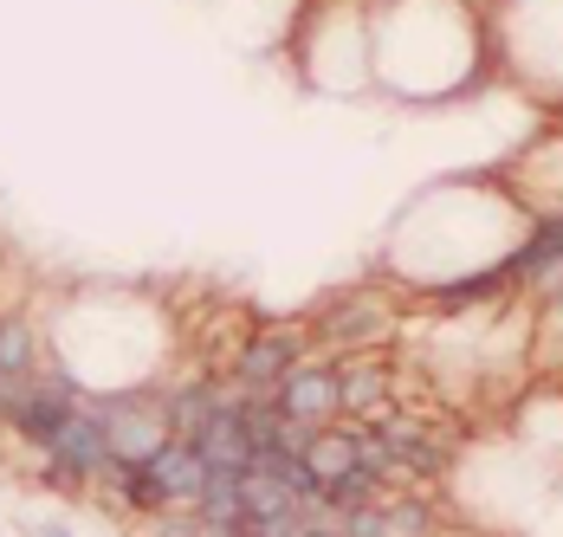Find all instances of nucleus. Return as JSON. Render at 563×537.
<instances>
[{
    "label": "nucleus",
    "instance_id": "obj_1",
    "mask_svg": "<svg viewBox=\"0 0 563 537\" xmlns=\"http://www.w3.org/2000/svg\"><path fill=\"white\" fill-rule=\"evenodd\" d=\"M311 343H324V357H356V350H383L395 337V305L383 285H343L331 298H318L311 311Z\"/></svg>",
    "mask_w": 563,
    "mask_h": 537
},
{
    "label": "nucleus",
    "instance_id": "obj_2",
    "mask_svg": "<svg viewBox=\"0 0 563 537\" xmlns=\"http://www.w3.org/2000/svg\"><path fill=\"white\" fill-rule=\"evenodd\" d=\"M305 357H311V330H305V324H253V330L233 343L221 382L233 388V395L273 402L279 382L291 376V363H305Z\"/></svg>",
    "mask_w": 563,
    "mask_h": 537
},
{
    "label": "nucleus",
    "instance_id": "obj_3",
    "mask_svg": "<svg viewBox=\"0 0 563 537\" xmlns=\"http://www.w3.org/2000/svg\"><path fill=\"white\" fill-rule=\"evenodd\" d=\"M117 453H111V434L98 421V408L91 402H78V415L58 428V440L40 453V467H33V480L53 485V492H104L111 480Z\"/></svg>",
    "mask_w": 563,
    "mask_h": 537
},
{
    "label": "nucleus",
    "instance_id": "obj_4",
    "mask_svg": "<svg viewBox=\"0 0 563 537\" xmlns=\"http://www.w3.org/2000/svg\"><path fill=\"white\" fill-rule=\"evenodd\" d=\"M85 402L98 408L117 460H150L175 440L169 408H163V382H130V388H104V395H85Z\"/></svg>",
    "mask_w": 563,
    "mask_h": 537
},
{
    "label": "nucleus",
    "instance_id": "obj_5",
    "mask_svg": "<svg viewBox=\"0 0 563 537\" xmlns=\"http://www.w3.org/2000/svg\"><path fill=\"white\" fill-rule=\"evenodd\" d=\"M338 363V408L343 421H383L401 408V388L383 350H356V357H331Z\"/></svg>",
    "mask_w": 563,
    "mask_h": 537
},
{
    "label": "nucleus",
    "instance_id": "obj_6",
    "mask_svg": "<svg viewBox=\"0 0 563 537\" xmlns=\"http://www.w3.org/2000/svg\"><path fill=\"white\" fill-rule=\"evenodd\" d=\"M273 408H279L285 421H298V428H331L343 421L338 408V363L331 357H305V363H291V376L279 382V395H273Z\"/></svg>",
    "mask_w": 563,
    "mask_h": 537
},
{
    "label": "nucleus",
    "instance_id": "obj_7",
    "mask_svg": "<svg viewBox=\"0 0 563 537\" xmlns=\"http://www.w3.org/2000/svg\"><path fill=\"white\" fill-rule=\"evenodd\" d=\"M511 292H538V285H551L563 272V215H531V227L518 233V246H511L506 260H499Z\"/></svg>",
    "mask_w": 563,
    "mask_h": 537
},
{
    "label": "nucleus",
    "instance_id": "obj_8",
    "mask_svg": "<svg viewBox=\"0 0 563 537\" xmlns=\"http://www.w3.org/2000/svg\"><path fill=\"white\" fill-rule=\"evenodd\" d=\"M104 498H111L117 512H130V518H156L169 505V492H163L150 460H117L111 480H104Z\"/></svg>",
    "mask_w": 563,
    "mask_h": 537
},
{
    "label": "nucleus",
    "instance_id": "obj_9",
    "mask_svg": "<svg viewBox=\"0 0 563 537\" xmlns=\"http://www.w3.org/2000/svg\"><path fill=\"white\" fill-rule=\"evenodd\" d=\"M150 467H156V480L169 492V505H195L201 485H208V460H201L188 440H169L163 453H150Z\"/></svg>",
    "mask_w": 563,
    "mask_h": 537
},
{
    "label": "nucleus",
    "instance_id": "obj_10",
    "mask_svg": "<svg viewBox=\"0 0 563 537\" xmlns=\"http://www.w3.org/2000/svg\"><path fill=\"white\" fill-rule=\"evenodd\" d=\"M383 492H389V480L356 460V467H343L338 480H324V512H338V518L343 512H363V505H376Z\"/></svg>",
    "mask_w": 563,
    "mask_h": 537
},
{
    "label": "nucleus",
    "instance_id": "obj_11",
    "mask_svg": "<svg viewBox=\"0 0 563 537\" xmlns=\"http://www.w3.org/2000/svg\"><path fill=\"white\" fill-rule=\"evenodd\" d=\"M143 525V537H195L201 531V512L195 505H163L156 518H136Z\"/></svg>",
    "mask_w": 563,
    "mask_h": 537
},
{
    "label": "nucleus",
    "instance_id": "obj_12",
    "mask_svg": "<svg viewBox=\"0 0 563 537\" xmlns=\"http://www.w3.org/2000/svg\"><path fill=\"white\" fill-rule=\"evenodd\" d=\"M195 537H246V531H240V525H214V518H201V531Z\"/></svg>",
    "mask_w": 563,
    "mask_h": 537
},
{
    "label": "nucleus",
    "instance_id": "obj_13",
    "mask_svg": "<svg viewBox=\"0 0 563 537\" xmlns=\"http://www.w3.org/2000/svg\"><path fill=\"white\" fill-rule=\"evenodd\" d=\"M33 537H78V531H71V525H40Z\"/></svg>",
    "mask_w": 563,
    "mask_h": 537
},
{
    "label": "nucleus",
    "instance_id": "obj_14",
    "mask_svg": "<svg viewBox=\"0 0 563 537\" xmlns=\"http://www.w3.org/2000/svg\"><path fill=\"white\" fill-rule=\"evenodd\" d=\"M0 537H7V531H0Z\"/></svg>",
    "mask_w": 563,
    "mask_h": 537
}]
</instances>
